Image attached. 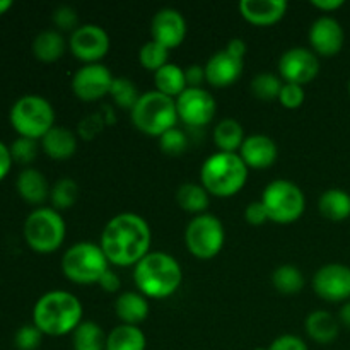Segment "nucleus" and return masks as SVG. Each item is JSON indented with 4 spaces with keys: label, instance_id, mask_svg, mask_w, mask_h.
Masks as SVG:
<instances>
[{
    "label": "nucleus",
    "instance_id": "37",
    "mask_svg": "<svg viewBox=\"0 0 350 350\" xmlns=\"http://www.w3.org/2000/svg\"><path fill=\"white\" fill-rule=\"evenodd\" d=\"M159 147L167 156H181L188 149V135L174 126L159 137Z\"/></svg>",
    "mask_w": 350,
    "mask_h": 350
},
{
    "label": "nucleus",
    "instance_id": "49",
    "mask_svg": "<svg viewBox=\"0 0 350 350\" xmlns=\"http://www.w3.org/2000/svg\"><path fill=\"white\" fill-rule=\"evenodd\" d=\"M337 318H338V321H340L342 327L349 328V330H350V301H347V303L342 304Z\"/></svg>",
    "mask_w": 350,
    "mask_h": 350
},
{
    "label": "nucleus",
    "instance_id": "38",
    "mask_svg": "<svg viewBox=\"0 0 350 350\" xmlns=\"http://www.w3.org/2000/svg\"><path fill=\"white\" fill-rule=\"evenodd\" d=\"M38 149H40L38 140L26 139V137H17L12 142V146L9 147L14 163L23 164V166H27V164H31L36 159Z\"/></svg>",
    "mask_w": 350,
    "mask_h": 350
},
{
    "label": "nucleus",
    "instance_id": "1",
    "mask_svg": "<svg viewBox=\"0 0 350 350\" xmlns=\"http://www.w3.org/2000/svg\"><path fill=\"white\" fill-rule=\"evenodd\" d=\"M152 231L142 215L135 212H122L106 222L99 238L109 265L135 267L147 253H150Z\"/></svg>",
    "mask_w": 350,
    "mask_h": 350
},
{
    "label": "nucleus",
    "instance_id": "31",
    "mask_svg": "<svg viewBox=\"0 0 350 350\" xmlns=\"http://www.w3.org/2000/svg\"><path fill=\"white\" fill-rule=\"evenodd\" d=\"M74 350H106V334L94 321H82L72 334Z\"/></svg>",
    "mask_w": 350,
    "mask_h": 350
},
{
    "label": "nucleus",
    "instance_id": "35",
    "mask_svg": "<svg viewBox=\"0 0 350 350\" xmlns=\"http://www.w3.org/2000/svg\"><path fill=\"white\" fill-rule=\"evenodd\" d=\"M109 96H111V99L115 101V105L118 106V108L132 111L135 103L139 101L140 92L139 89H137V85L133 84L132 79L115 77L111 89H109Z\"/></svg>",
    "mask_w": 350,
    "mask_h": 350
},
{
    "label": "nucleus",
    "instance_id": "30",
    "mask_svg": "<svg viewBox=\"0 0 350 350\" xmlns=\"http://www.w3.org/2000/svg\"><path fill=\"white\" fill-rule=\"evenodd\" d=\"M154 85L156 91L176 99L188 89L187 79H185V68L176 64H167L154 74Z\"/></svg>",
    "mask_w": 350,
    "mask_h": 350
},
{
    "label": "nucleus",
    "instance_id": "33",
    "mask_svg": "<svg viewBox=\"0 0 350 350\" xmlns=\"http://www.w3.org/2000/svg\"><path fill=\"white\" fill-rule=\"evenodd\" d=\"M304 273L294 265H280L272 272V286L277 293L293 296L304 289Z\"/></svg>",
    "mask_w": 350,
    "mask_h": 350
},
{
    "label": "nucleus",
    "instance_id": "18",
    "mask_svg": "<svg viewBox=\"0 0 350 350\" xmlns=\"http://www.w3.org/2000/svg\"><path fill=\"white\" fill-rule=\"evenodd\" d=\"M205 67V81L212 88L224 89L236 84L243 75L245 60L232 57L226 50H219L207 60Z\"/></svg>",
    "mask_w": 350,
    "mask_h": 350
},
{
    "label": "nucleus",
    "instance_id": "23",
    "mask_svg": "<svg viewBox=\"0 0 350 350\" xmlns=\"http://www.w3.org/2000/svg\"><path fill=\"white\" fill-rule=\"evenodd\" d=\"M340 327L338 318L327 310L311 311L304 321L308 337L320 345L334 344L340 335Z\"/></svg>",
    "mask_w": 350,
    "mask_h": 350
},
{
    "label": "nucleus",
    "instance_id": "26",
    "mask_svg": "<svg viewBox=\"0 0 350 350\" xmlns=\"http://www.w3.org/2000/svg\"><path fill=\"white\" fill-rule=\"evenodd\" d=\"M321 217L330 222H344L350 217V193L342 188H328L318 200Z\"/></svg>",
    "mask_w": 350,
    "mask_h": 350
},
{
    "label": "nucleus",
    "instance_id": "27",
    "mask_svg": "<svg viewBox=\"0 0 350 350\" xmlns=\"http://www.w3.org/2000/svg\"><path fill=\"white\" fill-rule=\"evenodd\" d=\"M245 139V129L234 118L221 120L214 129V144L219 152H239Z\"/></svg>",
    "mask_w": 350,
    "mask_h": 350
},
{
    "label": "nucleus",
    "instance_id": "14",
    "mask_svg": "<svg viewBox=\"0 0 350 350\" xmlns=\"http://www.w3.org/2000/svg\"><path fill=\"white\" fill-rule=\"evenodd\" d=\"M113 81L115 75L106 65L89 64L75 70V74L72 75L70 88L77 99L84 103H94L105 96H109Z\"/></svg>",
    "mask_w": 350,
    "mask_h": 350
},
{
    "label": "nucleus",
    "instance_id": "41",
    "mask_svg": "<svg viewBox=\"0 0 350 350\" xmlns=\"http://www.w3.org/2000/svg\"><path fill=\"white\" fill-rule=\"evenodd\" d=\"M304 99H306V92H304L303 85L284 82L277 101H279L286 109H297L303 106Z\"/></svg>",
    "mask_w": 350,
    "mask_h": 350
},
{
    "label": "nucleus",
    "instance_id": "34",
    "mask_svg": "<svg viewBox=\"0 0 350 350\" xmlns=\"http://www.w3.org/2000/svg\"><path fill=\"white\" fill-rule=\"evenodd\" d=\"M284 81L275 74H270V72H262V74L255 75L252 79V94L255 96L260 101H277L280 94V89H282Z\"/></svg>",
    "mask_w": 350,
    "mask_h": 350
},
{
    "label": "nucleus",
    "instance_id": "10",
    "mask_svg": "<svg viewBox=\"0 0 350 350\" xmlns=\"http://www.w3.org/2000/svg\"><path fill=\"white\" fill-rule=\"evenodd\" d=\"M226 243V229L221 219L214 214L195 215L185 229V246L188 253L198 260H212L222 252Z\"/></svg>",
    "mask_w": 350,
    "mask_h": 350
},
{
    "label": "nucleus",
    "instance_id": "19",
    "mask_svg": "<svg viewBox=\"0 0 350 350\" xmlns=\"http://www.w3.org/2000/svg\"><path fill=\"white\" fill-rule=\"evenodd\" d=\"M238 154L248 170H269L279 157V147L272 137L253 133L246 137Z\"/></svg>",
    "mask_w": 350,
    "mask_h": 350
},
{
    "label": "nucleus",
    "instance_id": "46",
    "mask_svg": "<svg viewBox=\"0 0 350 350\" xmlns=\"http://www.w3.org/2000/svg\"><path fill=\"white\" fill-rule=\"evenodd\" d=\"M311 5H313L314 9L321 10L325 16H330V14L335 12V10L342 9V7L345 5V2L344 0H313Z\"/></svg>",
    "mask_w": 350,
    "mask_h": 350
},
{
    "label": "nucleus",
    "instance_id": "11",
    "mask_svg": "<svg viewBox=\"0 0 350 350\" xmlns=\"http://www.w3.org/2000/svg\"><path fill=\"white\" fill-rule=\"evenodd\" d=\"M111 40L105 27L98 24H81L68 38V50L84 65L101 64L109 53Z\"/></svg>",
    "mask_w": 350,
    "mask_h": 350
},
{
    "label": "nucleus",
    "instance_id": "7",
    "mask_svg": "<svg viewBox=\"0 0 350 350\" xmlns=\"http://www.w3.org/2000/svg\"><path fill=\"white\" fill-rule=\"evenodd\" d=\"M9 120L17 135L40 142L55 126V109L43 96L26 94L14 103Z\"/></svg>",
    "mask_w": 350,
    "mask_h": 350
},
{
    "label": "nucleus",
    "instance_id": "6",
    "mask_svg": "<svg viewBox=\"0 0 350 350\" xmlns=\"http://www.w3.org/2000/svg\"><path fill=\"white\" fill-rule=\"evenodd\" d=\"M62 273L67 280L77 286H91L98 284L106 270H109V262L99 243L81 241L68 246L62 256Z\"/></svg>",
    "mask_w": 350,
    "mask_h": 350
},
{
    "label": "nucleus",
    "instance_id": "42",
    "mask_svg": "<svg viewBox=\"0 0 350 350\" xmlns=\"http://www.w3.org/2000/svg\"><path fill=\"white\" fill-rule=\"evenodd\" d=\"M245 221L250 226H263L265 222H269V212H267L265 205L262 204V200L250 202L245 208Z\"/></svg>",
    "mask_w": 350,
    "mask_h": 350
},
{
    "label": "nucleus",
    "instance_id": "52",
    "mask_svg": "<svg viewBox=\"0 0 350 350\" xmlns=\"http://www.w3.org/2000/svg\"><path fill=\"white\" fill-rule=\"evenodd\" d=\"M349 96H350V79H349Z\"/></svg>",
    "mask_w": 350,
    "mask_h": 350
},
{
    "label": "nucleus",
    "instance_id": "13",
    "mask_svg": "<svg viewBox=\"0 0 350 350\" xmlns=\"http://www.w3.org/2000/svg\"><path fill=\"white\" fill-rule=\"evenodd\" d=\"M178 120L191 129L212 123L217 113L215 98L204 88H188L187 91L176 98Z\"/></svg>",
    "mask_w": 350,
    "mask_h": 350
},
{
    "label": "nucleus",
    "instance_id": "8",
    "mask_svg": "<svg viewBox=\"0 0 350 350\" xmlns=\"http://www.w3.org/2000/svg\"><path fill=\"white\" fill-rule=\"evenodd\" d=\"M24 239L33 252L50 255L65 241L67 226L58 211L51 207H38L24 221Z\"/></svg>",
    "mask_w": 350,
    "mask_h": 350
},
{
    "label": "nucleus",
    "instance_id": "40",
    "mask_svg": "<svg viewBox=\"0 0 350 350\" xmlns=\"http://www.w3.org/2000/svg\"><path fill=\"white\" fill-rule=\"evenodd\" d=\"M51 21L57 26V31H70L74 33L81 24H79V14L74 7L70 5H60L53 10L51 14Z\"/></svg>",
    "mask_w": 350,
    "mask_h": 350
},
{
    "label": "nucleus",
    "instance_id": "22",
    "mask_svg": "<svg viewBox=\"0 0 350 350\" xmlns=\"http://www.w3.org/2000/svg\"><path fill=\"white\" fill-rule=\"evenodd\" d=\"M115 313L118 320L122 321V325L139 327L142 321L147 320L150 313L149 299L139 291H125L116 297Z\"/></svg>",
    "mask_w": 350,
    "mask_h": 350
},
{
    "label": "nucleus",
    "instance_id": "15",
    "mask_svg": "<svg viewBox=\"0 0 350 350\" xmlns=\"http://www.w3.org/2000/svg\"><path fill=\"white\" fill-rule=\"evenodd\" d=\"M313 291L327 303L350 301V267L344 263H327L313 275Z\"/></svg>",
    "mask_w": 350,
    "mask_h": 350
},
{
    "label": "nucleus",
    "instance_id": "12",
    "mask_svg": "<svg viewBox=\"0 0 350 350\" xmlns=\"http://www.w3.org/2000/svg\"><path fill=\"white\" fill-rule=\"evenodd\" d=\"M320 74V57L311 48L294 46L279 58V77L284 82L306 85Z\"/></svg>",
    "mask_w": 350,
    "mask_h": 350
},
{
    "label": "nucleus",
    "instance_id": "20",
    "mask_svg": "<svg viewBox=\"0 0 350 350\" xmlns=\"http://www.w3.org/2000/svg\"><path fill=\"white\" fill-rule=\"evenodd\" d=\"M287 9L289 5L284 0H241L238 5L243 19L258 27L280 23L286 17Z\"/></svg>",
    "mask_w": 350,
    "mask_h": 350
},
{
    "label": "nucleus",
    "instance_id": "48",
    "mask_svg": "<svg viewBox=\"0 0 350 350\" xmlns=\"http://www.w3.org/2000/svg\"><path fill=\"white\" fill-rule=\"evenodd\" d=\"M224 50L228 51V53H231L232 57L245 60L246 50H248V48H246V43L241 40V38H232V40L228 41V44H226Z\"/></svg>",
    "mask_w": 350,
    "mask_h": 350
},
{
    "label": "nucleus",
    "instance_id": "21",
    "mask_svg": "<svg viewBox=\"0 0 350 350\" xmlns=\"http://www.w3.org/2000/svg\"><path fill=\"white\" fill-rule=\"evenodd\" d=\"M16 190L19 197L29 205H43L50 200L51 187L48 185L46 176L40 170L24 167L16 180Z\"/></svg>",
    "mask_w": 350,
    "mask_h": 350
},
{
    "label": "nucleus",
    "instance_id": "4",
    "mask_svg": "<svg viewBox=\"0 0 350 350\" xmlns=\"http://www.w3.org/2000/svg\"><path fill=\"white\" fill-rule=\"evenodd\" d=\"M248 166L238 152H215L200 167V185L211 197L229 198L238 195L248 181Z\"/></svg>",
    "mask_w": 350,
    "mask_h": 350
},
{
    "label": "nucleus",
    "instance_id": "51",
    "mask_svg": "<svg viewBox=\"0 0 350 350\" xmlns=\"http://www.w3.org/2000/svg\"><path fill=\"white\" fill-rule=\"evenodd\" d=\"M253 350H269V347H256V349H253Z\"/></svg>",
    "mask_w": 350,
    "mask_h": 350
},
{
    "label": "nucleus",
    "instance_id": "5",
    "mask_svg": "<svg viewBox=\"0 0 350 350\" xmlns=\"http://www.w3.org/2000/svg\"><path fill=\"white\" fill-rule=\"evenodd\" d=\"M130 120L140 133L159 139L167 130L174 129L178 120L176 99L159 91L142 92L130 111Z\"/></svg>",
    "mask_w": 350,
    "mask_h": 350
},
{
    "label": "nucleus",
    "instance_id": "28",
    "mask_svg": "<svg viewBox=\"0 0 350 350\" xmlns=\"http://www.w3.org/2000/svg\"><path fill=\"white\" fill-rule=\"evenodd\" d=\"M146 334L139 327L122 325L113 328L106 335V350H146Z\"/></svg>",
    "mask_w": 350,
    "mask_h": 350
},
{
    "label": "nucleus",
    "instance_id": "25",
    "mask_svg": "<svg viewBox=\"0 0 350 350\" xmlns=\"http://www.w3.org/2000/svg\"><path fill=\"white\" fill-rule=\"evenodd\" d=\"M33 55L36 60L43 64H53L65 55L68 48V41H65L64 34L57 29L41 31L33 41Z\"/></svg>",
    "mask_w": 350,
    "mask_h": 350
},
{
    "label": "nucleus",
    "instance_id": "45",
    "mask_svg": "<svg viewBox=\"0 0 350 350\" xmlns=\"http://www.w3.org/2000/svg\"><path fill=\"white\" fill-rule=\"evenodd\" d=\"M98 286L101 287L105 293L115 294V293H118L120 287H122V279H120L118 273L113 272V270H106V272L103 273L101 279H99Z\"/></svg>",
    "mask_w": 350,
    "mask_h": 350
},
{
    "label": "nucleus",
    "instance_id": "3",
    "mask_svg": "<svg viewBox=\"0 0 350 350\" xmlns=\"http://www.w3.org/2000/svg\"><path fill=\"white\" fill-rule=\"evenodd\" d=\"M133 282L147 299H167L181 287L183 270L170 253L150 252L133 267Z\"/></svg>",
    "mask_w": 350,
    "mask_h": 350
},
{
    "label": "nucleus",
    "instance_id": "36",
    "mask_svg": "<svg viewBox=\"0 0 350 350\" xmlns=\"http://www.w3.org/2000/svg\"><path fill=\"white\" fill-rule=\"evenodd\" d=\"M167 58H170V50L161 46L159 43H156V41L152 40L144 43L139 50L140 65H142L147 72H152V74H156L159 68H163L164 65L170 64Z\"/></svg>",
    "mask_w": 350,
    "mask_h": 350
},
{
    "label": "nucleus",
    "instance_id": "44",
    "mask_svg": "<svg viewBox=\"0 0 350 350\" xmlns=\"http://www.w3.org/2000/svg\"><path fill=\"white\" fill-rule=\"evenodd\" d=\"M185 79H187L188 88H204L205 81V67L198 64H191L185 67Z\"/></svg>",
    "mask_w": 350,
    "mask_h": 350
},
{
    "label": "nucleus",
    "instance_id": "24",
    "mask_svg": "<svg viewBox=\"0 0 350 350\" xmlns=\"http://www.w3.org/2000/svg\"><path fill=\"white\" fill-rule=\"evenodd\" d=\"M40 147L50 159L65 161L70 159L77 152V135L65 126L55 125L43 139L40 140Z\"/></svg>",
    "mask_w": 350,
    "mask_h": 350
},
{
    "label": "nucleus",
    "instance_id": "2",
    "mask_svg": "<svg viewBox=\"0 0 350 350\" xmlns=\"http://www.w3.org/2000/svg\"><path fill=\"white\" fill-rule=\"evenodd\" d=\"M84 306L75 294L68 291H50L36 301L33 308V323L48 337H64L74 334L82 323Z\"/></svg>",
    "mask_w": 350,
    "mask_h": 350
},
{
    "label": "nucleus",
    "instance_id": "17",
    "mask_svg": "<svg viewBox=\"0 0 350 350\" xmlns=\"http://www.w3.org/2000/svg\"><path fill=\"white\" fill-rule=\"evenodd\" d=\"M187 19H185L180 10L173 9V7L159 9L154 14L152 21H150L152 41L167 48V50H174V48L181 46L185 38H187Z\"/></svg>",
    "mask_w": 350,
    "mask_h": 350
},
{
    "label": "nucleus",
    "instance_id": "39",
    "mask_svg": "<svg viewBox=\"0 0 350 350\" xmlns=\"http://www.w3.org/2000/svg\"><path fill=\"white\" fill-rule=\"evenodd\" d=\"M44 335L36 328V325H23L14 335V347L17 350H38Z\"/></svg>",
    "mask_w": 350,
    "mask_h": 350
},
{
    "label": "nucleus",
    "instance_id": "43",
    "mask_svg": "<svg viewBox=\"0 0 350 350\" xmlns=\"http://www.w3.org/2000/svg\"><path fill=\"white\" fill-rule=\"evenodd\" d=\"M269 350H310L306 342L301 337L293 334H286L277 337L272 344L269 345Z\"/></svg>",
    "mask_w": 350,
    "mask_h": 350
},
{
    "label": "nucleus",
    "instance_id": "29",
    "mask_svg": "<svg viewBox=\"0 0 350 350\" xmlns=\"http://www.w3.org/2000/svg\"><path fill=\"white\" fill-rule=\"evenodd\" d=\"M176 204L188 214H205L211 205V195L200 183H183L176 190Z\"/></svg>",
    "mask_w": 350,
    "mask_h": 350
},
{
    "label": "nucleus",
    "instance_id": "9",
    "mask_svg": "<svg viewBox=\"0 0 350 350\" xmlns=\"http://www.w3.org/2000/svg\"><path fill=\"white\" fill-rule=\"evenodd\" d=\"M262 204L269 212V219L275 224H294L306 211L304 191L291 180H273L262 193Z\"/></svg>",
    "mask_w": 350,
    "mask_h": 350
},
{
    "label": "nucleus",
    "instance_id": "50",
    "mask_svg": "<svg viewBox=\"0 0 350 350\" xmlns=\"http://www.w3.org/2000/svg\"><path fill=\"white\" fill-rule=\"evenodd\" d=\"M12 5V0H0V16H3Z\"/></svg>",
    "mask_w": 350,
    "mask_h": 350
},
{
    "label": "nucleus",
    "instance_id": "47",
    "mask_svg": "<svg viewBox=\"0 0 350 350\" xmlns=\"http://www.w3.org/2000/svg\"><path fill=\"white\" fill-rule=\"evenodd\" d=\"M12 156H10L9 147L3 142H0V181L9 174L10 167H12Z\"/></svg>",
    "mask_w": 350,
    "mask_h": 350
},
{
    "label": "nucleus",
    "instance_id": "32",
    "mask_svg": "<svg viewBox=\"0 0 350 350\" xmlns=\"http://www.w3.org/2000/svg\"><path fill=\"white\" fill-rule=\"evenodd\" d=\"M79 197H81V188L74 178L64 176L53 183L50 190V204L51 208L62 212L68 211L77 204Z\"/></svg>",
    "mask_w": 350,
    "mask_h": 350
},
{
    "label": "nucleus",
    "instance_id": "16",
    "mask_svg": "<svg viewBox=\"0 0 350 350\" xmlns=\"http://www.w3.org/2000/svg\"><path fill=\"white\" fill-rule=\"evenodd\" d=\"M308 41L318 57H337L345 44V31L335 17L320 16L310 26Z\"/></svg>",
    "mask_w": 350,
    "mask_h": 350
}]
</instances>
